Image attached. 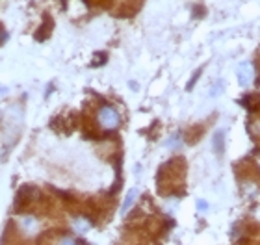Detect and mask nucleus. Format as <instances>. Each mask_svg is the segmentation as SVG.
<instances>
[{
  "label": "nucleus",
  "mask_w": 260,
  "mask_h": 245,
  "mask_svg": "<svg viewBox=\"0 0 260 245\" xmlns=\"http://www.w3.org/2000/svg\"><path fill=\"white\" fill-rule=\"evenodd\" d=\"M119 113L115 112V108L112 106H102L100 110H98V123L102 128L106 130H113V128H117L119 126Z\"/></svg>",
  "instance_id": "nucleus-1"
},
{
  "label": "nucleus",
  "mask_w": 260,
  "mask_h": 245,
  "mask_svg": "<svg viewBox=\"0 0 260 245\" xmlns=\"http://www.w3.org/2000/svg\"><path fill=\"white\" fill-rule=\"evenodd\" d=\"M236 75H238L240 85H242V87H249L255 80V69H253V65H251V62H242L240 63Z\"/></svg>",
  "instance_id": "nucleus-2"
},
{
  "label": "nucleus",
  "mask_w": 260,
  "mask_h": 245,
  "mask_svg": "<svg viewBox=\"0 0 260 245\" xmlns=\"http://www.w3.org/2000/svg\"><path fill=\"white\" fill-rule=\"evenodd\" d=\"M136 195H138V189H130L127 193V199H125V203H123V212H127L130 206H132V203L136 201Z\"/></svg>",
  "instance_id": "nucleus-3"
},
{
  "label": "nucleus",
  "mask_w": 260,
  "mask_h": 245,
  "mask_svg": "<svg viewBox=\"0 0 260 245\" xmlns=\"http://www.w3.org/2000/svg\"><path fill=\"white\" fill-rule=\"evenodd\" d=\"M214 147L218 149V153H223V134L218 132L214 138Z\"/></svg>",
  "instance_id": "nucleus-4"
},
{
  "label": "nucleus",
  "mask_w": 260,
  "mask_h": 245,
  "mask_svg": "<svg viewBox=\"0 0 260 245\" xmlns=\"http://www.w3.org/2000/svg\"><path fill=\"white\" fill-rule=\"evenodd\" d=\"M77 229L80 232L87 231V229H89V227H87V221H84V219H78V221H77Z\"/></svg>",
  "instance_id": "nucleus-5"
},
{
  "label": "nucleus",
  "mask_w": 260,
  "mask_h": 245,
  "mask_svg": "<svg viewBox=\"0 0 260 245\" xmlns=\"http://www.w3.org/2000/svg\"><path fill=\"white\" fill-rule=\"evenodd\" d=\"M58 245H77V244H75V240L73 238H64V240H60V244Z\"/></svg>",
  "instance_id": "nucleus-6"
}]
</instances>
